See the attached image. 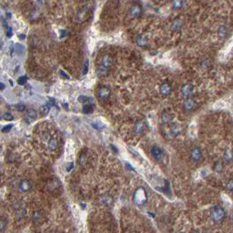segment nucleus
I'll return each instance as SVG.
<instances>
[{
  "label": "nucleus",
  "mask_w": 233,
  "mask_h": 233,
  "mask_svg": "<svg viewBox=\"0 0 233 233\" xmlns=\"http://www.w3.org/2000/svg\"><path fill=\"white\" fill-rule=\"evenodd\" d=\"M78 100H79V102H81V103H83V102H86V101H88V97H85V96H80V97H78Z\"/></svg>",
  "instance_id": "38"
},
{
  "label": "nucleus",
  "mask_w": 233,
  "mask_h": 233,
  "mask_svg": "<svg viewBox=\"0 0 233 233\" xmlns=\"http://www.w3.org/2000/svg\"><path fill=\"white\" fill-rule=\"evenodd\" d=\"M172 118H173V116H172V114H171L170 112H162V114H161V118H160V123H161V124H162V125H166V124H169V123L171 122Z\"/></svg>",
  "instance_id": "11"
},
{
  "label": "nucleus",
  "mask_w": 233,
  "mask_h": 233,
  "mask_svg": "<svg viewBox=\"0 0 233 233\" xmlns=\"http://www.w3.org/2000/svg\"><path fill=\"white\" fill-rule=\"evenodd\" d=\"M48 147L51 151H55L58 148V140L56 138L53 137L50 139L49 143H48Z\"/></svg>",
  "instance_id": "19"
},
{
  "label": "nucleus",
  "mask_w": 233,
  "mask_h": 233,
  "mask_svg": "<svg viewBox=\"0 0 233 233\" xmlns=\"http://www.w3.org/2000/svg\"><path fill=\"white\" fill-rule=\"evenodd\" d=\"M223 168H224V166H223L222 161H217L215 162L214 167H213V169H214V171L217 172V173H221L222 170H223Z\"/></svg>",
  "instance_id": "22"
},
{
  "label": "nucleus",
  "mask_w": 233,
  "mask_h": 233,
  "mask_svg": "<svg viewBox=\"0 0 233 233\" xmlns=\"http://www.w3.org/2000/svg\"><path fill=\"white\" fill-rule=\"evenodd\" d=\"M195 91V89H194V86L191 84V83H186V84H183L180 88V93L183 97H185L186 98L188 97H190L193 93Z\"/></svg>",
  "instance_id": "3"
},
{
  "label": "nucleus",
  "mask_w": 233,
  "mask_h": 233,
  "mask_svg": "<svg viewBox=\"0 0 233 233\" xmlns=\"http://www.w3.org/2000/svg\"><path fill=\"white\" fill-rule=\"evenodd\" d=\"M32 188V184L30 182V180H23L18 186V189L21 192H27Z\"/></svg>",
  "instance_id": "13"
},
{
  "label": "nucleus",
  "mask_w": 233,
  "mask_h": 233,
  "mask_svg": "<svg viewBox=\"0 0 233 233\" xmlns=\"http://www.w3.org/2000/svg\"><path fill=\"white\" fill-rule=\"evenodd\" d=\"M232 222H233V214H232Z\"/></svg>",
  "instance_id": "49"
},
{
  "label": "nucleus",
  "mask_w": 233,
  "mask_h": 233,
  "mask_svg": "<svg viewBox=\"0 0 233 233\" xmlns=\"http://www.w3.org/2000/svg\"><path fill=\"white\" fill-rule=\"evenodd\" d=\"M226 188H227V190H229L230 192H233V178L232 179H231V180L227 182Z\"/></svg>",
  "instance_id": "31"
},
{
  "label": "nucleus",
  "mask_w": 233,
  "mask_h": 233,
  "mask_svg": "<svg viewBox=\"0 0 233 233\" xmlns=\"http://www.w3.org/2000/svg\"><path fill=\"white\" fill-rule=\"evenodd\" d=\"M169 132H170V134L173 137L178 136L180 133V125L179 124H173L170 126V128H169Z\"/></svg>",
  "instance_id": "17"
},
{
  "label": "nucleus",
  "mask_w": 233,
  "mask_h": 233,
  "mask_svg": "<svg viewBox=\"0 0 233 233\" xmlns=\"http://www.w3.org/2000/svg\"><path fill=\"white\" fill-rule=\"evenodd\" d=\"M16 48H17V53L18 54H22L24 52V47L22 45L17 44L16 45Z\"/></svg>",
  "instance_id": "35"
},
{
  "label": "nucleus",
  "mask_w": 233,
  "mask_h": 233,
  "mask_svg": "<svg viewBox=\"0 0 233 233\" xmlns=\"http://www.w3.org/2000/svg\"><path fill=\"white\" fill-rule=\"evenodd\" d=\"M180 233H185V232H180Z\"/></svg>",
  "instance_id": "50"
},
{
  "label": "nucleus",
  "mask_w": 233,
  "mask_h": 233,
  "mask_svg": "<svg viewBox=\"0 0 233 233\" xmlns=\"http://www.w3.org/2000/svg\"><path fill=\"white\" fill-rule=\"evenodd\" d=\"M108 72H109V68L108 67H104V66H100V67H97V75L98 76H100V77H102V76H106L107 75H108Z\"/></svg>",
  "instance_id": "18"
},
{
  "label": "nucleus",
  "mask_w": 233,
  "mask_h": 233,
  "mask_svg": "<svg viewBox=\"0 0 233 233\" xmlns=\"http://www.w3.org/2000/svg\"><path fill=\"white\" fill-rule=\"evenodd\" d=\"M0 175H1V172H0Z\"/></svg>",
  "instance_id": "51"
},
{
  "label": "nucleus",
  "mask_w": 233,
  "mask_h": 233,
  "mask_svg": "<svg viewBox=\"0 0 233 233\" xmlns=\"http://www.w3.org/2000/svg\"><path fill=\"white\" fill-rule=\"evenodd\" d=\"M184 4H185V0H173L172 6L175 10H179L183 7Z\"/></svg>",
  "instance_id": "21"
},
{
  "label": "nucleus",
  "mask_w": 233,
  "mask_h": 233,
  "mask_svg": "<svg viewBox=\"0 0 233 233\" xmlns=\"http://www.w3.org/2000/svg\"><path fill=\"white\" fill-rule=\"evenodd\" d=\"M172 91V85L168 82H165L161 84L160 86V92L161 94L163 96V97H167L168 96Z\"/></svg>",
  "instance_id": "9"
},
{
  "label": "nucleus",
  "mask_w": 233,
  "mask_h": 233,
  "mask_svg": "<svg viewBox=\"0 0 233 233\" xmlns=\"http://www.w3.org/2000/svg\"><path fill=\"white\" fill-rule=\"evenodd\" d=\"M64 107H65L66 110H67V104H64Z\"/></svg>",
  "instance_id": "47"
},
{
  "label": "nucleus",
  "mask_w": 233,
  "mask_h": 233,
  "mask_svg": "<svg viewBox=\"0 0 233 233\" xmlns=\"http://www.w3.org/2000/svg\"><path fill=\"white\" fill-rule=\"evenodd\" d=\"M4 88H5L4 84V83H2V82H0V90H4Z\"/></svg>",
  "instance_id": "44"
},
{
  "label": "nucleus",
  "mask_w": 233,
  "mask_h": 233,
  "mask_svg": "<svg viewBox=\"0 0 233 233\" xmlns=\"http://www.w3.org/2000/svg\"><path fill=\"white\" fill-rule=\"evenodd\" d=\"M48 104L50 106V107H52V106H54L55 104V101L53 99V98H49V100H48Z\"/></svg>",
  "instance_id": "39"
},
{
  "label": "nucleus",
  "mask_w": 233,
  "mask_h": 233,
  "mask_svg": "<svg viewBox=\"0 0 233 233\" xmlns=\"http://www.w3.org/2000/svg\"><path fill=\"white\" fill-rule=\"evenodd\" d=\"M11 127H12V124H8V125L4 126V127L2 129V131H3V132H8V131H11Z\"/></svg>",
  "instance_id": "36"
},
{
  "label": "nucleus",
  "mask_w": 233,
  "mask_h": 233,
  "mask_svg": "<svg viewBox=\"0 0 233 233\" xmlns=\"http://www.w3.org/2000/svg\"><path fill=\"white\" fill-rule=\"evenodd\" d=\"M27 116H29V117H31V118H36V116H37V112L33 110V109H29L28 111H27Z\"/></svg>",
  "instance_id": "28"
},
{
  "label": "nucleus",
  "mask_w": 233,
  "mask_h": 233,
  "mask_svg": "<svg viewBox=\"0 0 233 233\" xmlns=\"http://www.w3.org/2000/svg\"><path fill=\"white\" fill-rule=\"evenodd\" d=\"M73 167H74V164L71 162V163H70V165H68V166H67V171L71 170V169L73 168Z\"/></svg>",
  "instance_id": "41"
},
{
  "label": "nucleus",
  "mask_w": 233,
  "mask_h": 233,
  "mask_svg": "<svg viewBox=\"0 0 233 233\" xmlns=\"http://www.w3.org/2000/svg\"><path fill=\"white\" fill-rule=\"evenodd\" d=\"M146 124L145 121H142V120L138 121V122L135 124L134 128H133L134 132H135L136 134H138V135H141V134H143V133L146 131Z\"/></svg>",
  "instance_id": "7"
},
{
  "label": "nucleus",
  "mask_w": 233,
  "mask_h": 233,
  "mask_svg": "<svg viewBox=\"0 0 233 233\" xmlns=\"http://www.w3.org/2000/svg\"><path fill=\"white\" fill-rule=\"evenodd\" d=\"M93 111H94V108L91 104H86L82 108V112L85 114H90L93 112Z\"/></svg>",
  "instance_id": "25"
},
{
  "label": "nucleus",
  "mask_w": 233,
  "mask_h": 233,
  "mask_svg": "<svg viewBox=\"0 0 233 233\" xmlns=\"http://www.w3.org/2000/svg\"><path fill=\"white\" fill-rule=\"evenodd\" d=\"M130 16L131 18H139L141 13H142V9H141V6L139 5V4H134L131 7L130 9Z\"/></svg>",
  "instance_id": "10"
},
{
  "label": "nucleus",
  "mask_w": 233,
  "mask_h": 233,
  "mask_svg": "<svg viewBox=\"0 0 233 233\" xmlns=\"http://www.w3.org/2000/svg\"><path fill=\"white\" fill-rule=\"evenodd\" d=\"M112 64H113V58L111 55H104L101 59V65L105 67L109 68L110 67L112 66Z\"/></svg>",
  "instance_id": "12"
},
{
  "label": "nucleus",
  "mask_w": 233,
  "mask_h": 233,
  "mask_svg": "<svg viewBox=\"0 0 233 233\" xmlns=\"http://www.w3.org/2000/svg\"><path fill=\"white\" fill-rule=\"evenodd\" d=\"M151 153L153 155V157L156 160V161H161L163 158V151L162 149L158 146H153L151 149Z\"/></svg>",
  "instance_id": "8"
},
{
  "label": "nucleus",
  "mask_w": 233,
  "mask_h": 233,
  "mask_svg": "<svg viewBox=\"0 0 233 233\" xmlns=\"http://www.w3.org/2000/svg\"><path fill=\"white\" fill-rule=\"evenodd\" d=\"M228 33V28L225 26H222L218 29V35L220 37H225Z\"/></svg>",
  "instance_id": "24"
},
{
  "label": "nucleus",
  "mask_w": 233,
  "mask_h": 233,
  "mask_svg": "<svg viewBox=\"0 0 233 233\" xmlns=\"http://www.w3.org/2000/svg\"><path fill=\"white\" fill-rule=\"evenodd\" d=\"M101 202L105 206H112L113 203V198L110 195H104L101 197Z\"/></svg>",
  "instance_id": "16"
},
{
  "label": "nucleus",
  "mask_w": 233,
  "mask_h": 233,
  "mask_svg": "<svg viewBox=\"0 0 233 233\" xmlns=\"http://www.w3.org/2000/svg\"><path fill=\"white\" fill-rule=\"evenodd\" d=\"M37 1H38L40 4H42V3H43V0H37Z\"/></svg>",
  "instance_id": "48"
},
{
  "label": "nucleus",
  "mask_w": 233,
  "mask_h": 233,
  "mask_svg": "<svg viewBox=\"0 0 233 233\" xmlns=\"http://www.w3.org/2000/svg\"><path fill=\"white\" fill-rule=\"evenodd\" d=\"M210 215H211L212 220L215 223L218 224V223H221L222 221H224V219L226 217V212H225V210L223 207H221L219 205H217V206H214L211 209Z\"/></svg>",
  "instance_id": "2"
},
{
  "label": "nucleus",
  "mask_w": 233,
  "mask_h": 233,
  "mask_svg": "<svg viewBox=\"0 0 233 233\" xmlns=\"http://www.w3.org/2000/svg\"><path fill=\"white\" fill-rule=\"evenodd\" d=\"M86 162H87V158H86V155H82V156H80V158H79V164H80V166H84L85 164H86Z\"/></svg>",
  "instance_id": "29"
},
{
  "label": "nucleus",
  "mask_w": 233,
  "mask_h": 233,
  "mask_svg": "<svg viewBox=\"0 0 233 233\" xmlns=\"http://www.w3.org/2000/svg\"><path fill=\"white\" fill-rule=\"evenodd\" d=\"M43 219V214L40 211H36L33 214V221L35 224H39Z\"/></svg>",
  "instance_id": "20"
},
{
  "label": "nucleus",
  "mask_w": 233,
  "mask_h": 233,
  "mask_svg": "<svg viewBox=\"0 0 233 233\" xmlns=\"http://www.w3.org/2000/svg\"><path fill=\"white\" fill-rule=\"evenodd\" d=\"M89 71V60H86L84 61V64H83V69H82V74L83 75H86Z\"/></svg>",
  "instance_id": "30"
},
{
  "label": "nucleus",
  "mask_w": 233,
  "mask_h": 233,
  "mask_svg": "<svg viewBox=\"0 0 233 233\" xmlns=\"http://www.w3.org/2000/svg\"><path fill=\"white\" fill-rule=\"evenodd\" d=\"M133 202L138 206H143L147 202V194L143 187L138 188L133 194Z\"/></svg>",
  "instance_id": "1"
},
{
  "label": "nucleus",
  "mask_w": 233,
  "mask_h": 233,
  "mask_svg": "<svg viewBox=\"0 0 233 233\" xmlns=\"http://www.w3.org/2000/svg\"><path fill=\"white\" fill-rule=\"evenodd\" d=\"M196 107V102L191 98V97H188L184 100L183 102V109L187 112H190L195 110Z\"/></svg>",
  "instance_id": "6"
},
{
  "label": "nucleus",
  "mask_w": 233,
  "mask_h": 233,
  "mask_svg": "<svg viewBox=\"0 0 233 233\" xmlns=\"http://www.w3.org/2000/svg\"><path fill=\"white\" fill-rule=\"evenodd\" d=\"M7 36L11 38L12 36V32H11V27H7Z\"/></svg>",
  "instance_id": "40"
},
{
  "label": "nucleus",
  "mask_w": 233,
  "mask_h": 233,
  "mask_svg": "<svg viewBox=\"0 0 233 233\" xmlns=\"http://www.w3.org/2000/svg\"><path fill=\"white\" fill-rule=\"evenodd\" d=\"M181 26H182V22L180 19H175L172 24V29L175 32H177L181 28Z\"/></svg>",
  "instance_id": "23"
},
{
  "label": "nucleus",
  "mask_w": 233,
  "mask_h": 233,
  "mask_svg": "<svg viewBox=\"0 0 233 233\" xmlns=\"http://www.w3.org/2000/svg\"><path fill=\"white\" fill-rule=\"evenodd\" d=\"M148 43V39L145 34H140L138 38H137V44L141 47V48H145L146 47Z\"/></svg>",
  "instance_id": "15"
},
{
  "label": "nucleus",
  "mask_w": 233,
  "mask_h": 233,
  "mask_svg": "<svg viewBox=\"0 0 233 233\" xmlns=\"http://www.w3.org/2000/svg\"><path fill=\"white\" fill-rule=\"evenodd\" d=\"M1 20H2V22H3V24H4V27L7 29V24L5 23V21H4V18H3V17H1Z\"/></svg>",
  "instance_id": "42"
},
{
  "label": "nucleus",
  "mask_w": 233,
  "mask_h": 233,
  "mask_svg": "<svg viewBox=\"0 0 233 233\" xmlns=\"http://www.w3.org/2000/svg\"><path fill=\"white\" fill-rule=\"evenodd\" d=\"M26 81H27L26 76H21L20 78H18V83L19 85H24V84L26 83Z\"/></svg>",
  "instance_id": "32"
},
{
  "label": "nucleus",
  "mask_w": 233,
  "mask_h": 233,
  "mask_svg": "<svg viewBox=\"0 0 233 233\" xmlns=\"http://www.w3.org/2000/svg\"><path fill=\"white\" fill-rule=\"evenodd\" d=\"M60 75L63 78H65V79H67V80H69V79H70V76H69L67 74H66L64 71H62V70H60Z\"/></svg>",
  "instance_id": "37"
},
{
  "label": "nucleus",
  "mask_w": 233,
  "mask_h": 233,
  "mask_svg": "<svg viewBox=\"0 0 233 233\" xmlns=\"http://www.w3.org/2000/svg\"><path fill=\"white\" fill-rule=\"evenodd\" d=\"M224 161L225 163H230L232 162L233 160V151L231 148H227L224 153V156H223Z\"/></svg>",
  "instance_id": "14"
},
{
  "label": "nucleus",
  "mask_w": 233,
  "mask_h": 233,
  "mask_svg": "<svg viewBox=\"0 0 233 233\" xmlns=\"http://www.w3.org/2000/svg\"><path fill=\"white\" fill-rule=\"evenodd\" d=\"M50 106L47 104H45V105H43V106H41L40 107V112L43 114V115H47V114H48V112H49V111H50Z\"/></svg>",
  "instance_id": "26"
},
{
  "label": "nucleus",
  "mask_w": 233,
  "mask_h": 233,
  "mask_svg": "<svg viewBox=\"0 0 233 233\" xmlns=\"http://www.w3.org/2000/svg\"><path fill=\"white\" fill-rule=\"evenodd\" d=\"M3 118L6 121H11L13 119V116L11 113H4L3 115Z\"/></svg>",
  "instance_id": "34"
},
{
  "label": "nucleus",
  "mask_w": 233,
  "mask_h": 233,
  "mask_svg": "<svg viewBox=\"0 0 233 233\" xmlns=\"http://www.w3.org/2000/svg\"><path fill=\"white\" fill-rule=\"evenodd\" d=\"M20 40H24L25 39V37H26V35L25 34H18V36Z\"/></svg>",
  "instance_id": "43"
},
{
  "label": "nucleus",
  "mask_w": 233,
  "mask_h": 233,
  "mask_svg": "<svg viewBox=\"0 0 233 233\" xmlns=\"http://www.w3.org/2000/svg\"><path fill=\"white\" fill-rule=\"evenodd\" d=\"M6 224H7V221L5 220V218L1 217L0 218V233L4 231V229L6 228Z\"/></svg>",
  "instance_id": "27"
},
{
  "label": "nucleus",
  "mask_w": 233,
  "mask_h": 233,
  "mask_svg": "<svg viewBox=\"0 0 233 233\" xmlns=\"http://www.w3.org/2000/svg\"><path fill=\"white\" fill-rule=\"evenodd\" d=\"M10 50H11L10 54H11V55H12V53H13V45H12V44H11V47H10Z\"/></svg>",
  "instance_id": "45"
},
{
  "label": "nucleus",
  "mask_w": 233,
  "mask_h": 233,
  "mask_svg": "<svg viewBox=\"0 0 233 233\" xmlns=\"http://www.w3.org/2000/svg\"><path fill=\"white\" fill-rule=\"evenodd\" d=\"M65 33H66V32H65L64 30H63V31H61V35H60V38H61V37H64V36H65Z\"/></svg>",
  "instance_id": "46"
},
{
  "label": "nucleus",
  "mask_w": 233,
  "mask_h": 233,
  "mask_svg": "<svg viewBox=\"0 0 233 233\" xmlns=\"http://www.w3.org/2000/svg\"><path fill=\"white\" fill-rule=\"evenodd\" d=\"M97 96H98V98L102 101H106L110 96H111V90L109 88L107 87H101L99 88L98 90V92H97Z\"/></svg>",
  "instance_id": "5"
},
{
  "label": "nucleus",
  "mask_w": 233,
  "mask_h": 233,
  "mask_svg": "<svg viewBox=\"0 0 233 233\" xmlns=\"http://www.w3.org/2000/svg\"><path fill=\"white\" fill-rule=\"evenodd\" d=\"M15 108H16V110L18 111V112H23V111L26 110V106H25L23 104H17L15 105Z\"/></svg>",
  "instance_id": "33"
},
{
  "label": "nucleus",
  "mask_w": 233,
  "mask_h": 233,
  "mask_svg": "<svg viewBox=\"0 0 233 233\" xmlns=\"http://www.w3.org/2000/svg\"><path fill=\"white\" fill-rule=\"evenodd\" d=\"M202 158V150L197 147V146H195L191 152H190V159L192 161L194 162H199Z\"/></svg>",
  "instance_id": "4"
}]
</instances>
